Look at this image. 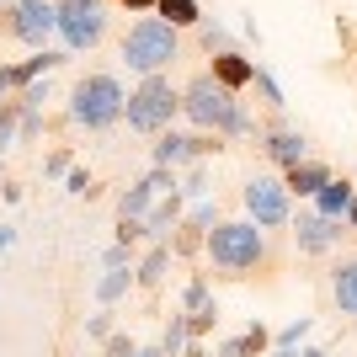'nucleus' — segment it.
<instances>
[{"label":"nucleus","instance_id":"obj_1","mask_svg":"<svg viewBox=\"0 0 357 357\" xmlns=\"http://www.w3.org/2000/svg\"><path fill=\"white\" fill-rule=\"evenodd\" d=\"M181 112H187L197 128H213V134H229V139H245L256 128L245 102H240L235 91H224L213 75H192V80L181 86Z\"/></svg>","mask_w":357,"mask_h":357},{"label":"nucleus","instance_id":"obj_2","mask_svg":"<svg viewBox=\"0 0 357 357\" xmlns=\"http://www.w3.org/2000/svg\"><path fill=\"white\" fill-rule=\"evenodd\" d=\"M203 251H208V261L224 267V272H251V267L267 261V235H261L251 219H219L208 235H203Z\"/></svg>","mask_w":357,"mask_h":357},{"label":"nucleus","instance_id":"obj_3","mask_svg":"<svg viewBox=\"0 0 357 357\" xmlns=\"http://www.w3.org/2000/svg\"><path fill=\"white\" fill-rule=\"evenodd\" d=\"M176 54H181V38H176V27H165L160 16L134 22V27H128V38H123V64H128V70H139V75H160Z\"/></svg>","mask_w":357,"mask_h":357},{"label":"nucleus","instance_id":"obj_4","mask_svg":"<svg viewBox=\"0 0 357 357\" xmlns=\"http://www.w3.org/2000/svg\"><path fill=\"white\" fill-rule=\"evenodd\" d=\"M176 112H181V91L171 86L165 75H144L139 91H128V102H123V118H128V128H139V134L171 128Z\"/></svg>","mask_w":357,"mask_h":357},{"label":"nucleus","instance_id":"obj_5","mask_svg":"<svg viewBox=\"0 0 357 357\" xmlns=\"http://www.w3.org/2000/svg\"><path fill=\"white\" fill-rule=\"evenodd\" d=\"M123 86L118 75H80L70 91V118L80 123V128H107V123L123 118Z\"/></svg>","mask_w":357,"mask_h":357},{"label":"nucleus","instance_id":"obj_6","mask_svg":"<svg viewBox=\"0 0 357 357\" xmlns=\"http://www.w3.org/2000/svg\"><path fill=\"white\" fill-rule=\"evenodd\" d=\"M59 11V32L75 54H86L107 38V0H54Z\"/></svg>","mask_w":357,"mask_h":357},{"label":"nucleus","instance_id":"obj_7","mask_svg":"<svg viewBox=\"0 0 357 357\" xmlns=\"http://www.w3.org/2000/svg\"><path fill=\"white\" fill-rule=\"evenodd\" d=\"M240 197H245V213H251L256 229L288 224V187H283V176H251L245 187H240Z\"/></svg>","mask_w":357,"mask_h":357},{"label":"nucleus","instance_id":"obj_8","mask_svg":"<svg viewBox=\"0 0 357 357\" xmlns=\"http://www.w3.org/2000/svg\"><path fill=\"white\" fill-rule=\"evenodd\" d=\"M11 32L22 43L43 48L48 32H59V11H54V0H11Z\"/></svg>","mask_w":357,"mask_h":357},{"label":"nucleus","instance_id":"obj_9","mask_svg":"<svg viewBox=\"0 0 357 357\" xmlns=\"http://www.w3.org/2000/svg\"><path fill=\"white\" fill-rule=\"evenodd\" d=\"M336 240H342V219H326V213H314V208H304L294 219V245L304 256H326Z\"/></svg>","mask_w":357,"mask_h":357},{"label":"nucleus","instance_id":"obj_10","mask_svg":"<svg viewBox=\"0 0 357 357\" xmlns=\"http://www.w3.org/2000/svg\"><path fill=\"white\" fill-rule=\"evenodd\" d=\"M208 149H219L213 139H203V134H160V144H155V165H192V160H203Z\"/></svg>","mask_w":357,"mask_h":357},{"label":"nucleus","instance_id":"obj_11","mask_svg":"<svg viewBox=\"0 0 357 357\" xmlns=\"http://www.w3.org/2000/svg\"><path fill=\"white\" fill-rule=\"evenodd\" d=\"M261 155H267L278 171H288V165H298V160H310V139L298 134V128H272V134H261Z\"/></svg>","mask_w":357,"mask_h":357},{"label":"nucleus","instance_id":"obj_12","mask_svg":"<svg viewBox=\"0 0 357 357\" xmlns=\"http://www.w3.org/2000/svg\"><path fill=\"white\" fill-rule=\"evenodd\" d=\"M326 181H331V165H326V160H314V155L283 171V187H288V197H314L320 187H326Z\"/></svg>","mask_w":357,"mask_h":357},{"label":"nucleus","instance_id":"obj_13","mask_svg":"<svg viewBox=\"0 0 357 357\" xmlns=\"http://www.w3.org/2000/svg\"><path fill=\"white\" fill-rule=\"evenodd\" d=\"M208 75L219 80L224 91H235V96H240V91L256 80V59H245V54H235V48H229V54H213V70H208Z\"/></svg>","mask_w":357,"mask_h":357},{"label":"nucleus","instance_id":"obj_14","mask_svg":"<svg viewBox=\"0 0 357 357\" xmlns=\"http://www.w3.org/2000/svg\"><path fill=\"white\" fill-rule=\"evenodd\" d=\"M352 197H357V187L347 176H331L320 192H314V213H326V219H347V208H352Z\"/></svg>","mask_w":357,"mask_h":357},{"label":"nucleus","instance_id":"obj_15","mask_svg":"<svg viewBox=\"0 0 357 357\" xmlns=\"http://www.w3.org/2000/svg\"><path fill=\"white\" fill-rule=\"evenodd\" d=\"M267 342H272V331L261 326V320H251L240 336H229V342L219 347V357H261V352H267Z\"/></svg>","mask_w":357,"mask_h":357},{"label":"nucleus","instance_id":"obj_16","mask_svg":"<svg viewBox=\"0 0 357 357\" xmlns=\"http://www.w3.org/2000/svg\"><path fill=\"white\" fill-rule=\"evenodd\" d=\"M176 219H181V192H171L165 203H155V208L139 219V224H144V240H155V245H160L165 229H176Z\"/></svg>","mask_w":357,"mask_h":357},{"label":"nucleus","instance_id":"obj_17","mask_svg":"<svg viewBox=\"0 0 357 357\" xmlns=\"http://www.w3.org/2000/svg\"><path fill=\"white\" fill-rule=\"evenodd\" d=\"M59 64H64V54H54V48H38V54H32V59L11 64V70H6V80H11V86H32V80H38V75H48V70H59Z\"/></svg>","mask_w":357,"mask_h":357},{"label":"nucleus","instance_id":"obj_18","mask_svg":"<svg viewBox=\"0 0 357 357\" xmlns=\"http://www.w3.org/2000/svg\"><path fill=\"white\" fill-rule=\"evenodd\" d=\"M155 11H160L165 27H176V32L203 22V6H197V0H155Z\"/></svg>","mask_w":357,"mask_h":357},{"label":"nucleus","instance_id":"obj_19","mask_svg":"<svg viewBox=\"0 0 357 357\" xmlns=\"http://www.w3.org/2000/svg\"><path fill=\"white\" fill-rule=\"evenodd\" d=\"M331 294L342 304V314H357V261H342L331 272Z\"/></svg>","mask_w":357,"mask_h":357},{"label":"nucleus","instance_id":"obj_20","mask_svg":"<svg viewBox=\"0 0 357 357\" xmlns=\"http://www.w3.org/2000/svg\"><path fill=\"white\" fill-rule=\"evenodd\" d=\"M149 208H155V187H149V181H134V187L118 197V213H123V219H144Z\"/></svg>","mask_w":357,"mask_h":357},{"label":"nucleus","instance_id":"obj_21","mask_svg":"<svg viewBox=\"0 0 357 357\" xmlns=\"http://www.w3.org/2000/svg\"><path fill=\"white\" fill-rule=\"evenodd\" d=\"M165 267H171V245H155V251L139 261V272H134V283H144V288H155L165 278Z\"/></svg>","mask_w":357,"mask_h":357},{"label":"nucleus","instance_id":"obj_22","mask_svg":"<svg viewBox=\"0 0 357 357\" xmlns=\"http://www.w3.org/2000/svg\"><path fill=\"white\" fill-rule=\"evenodd\" d=\"M251 86H256V91H261V102H267V107H272V112H283V107H288V96H283V86H278V75H272V70H267V64H261V59H256V80H251Z\"/></svg>","mask_w":357,"mask_h":357},{"label":"nucleus","instance_id":"obj_23","mask_svg":"<svg viewBox=\"0 0 357 357\" xmlns=\"http://www.w3.org/2000/svg\"><path fill=\"white\" fill-rule=\"evenodd\" d=\"M197 38H203V48H208V54H229V48H235L229 27H219V22H208V16L197 22Z\"/></svg>","mask_w":357,"mask_h":357},{"label":"nucleus","instance_id":"obj_24","mask_svg":"<svg viewBox=\"0 0 357 357\" xmlns=\"http://www.w3.org/2000/svg\"><path fill=\"white\" fill-rule=\"evenodd\" d=\"M187 342H192V331H187V314H176V320L165 326V336H160V352H165V357H181V352H187Z\"/></svg>","mask_w":357,"mask_h":357},{"label":"nucleus","instance_id":"obj_25","mask_svg":"<svg viewBox=\"0 0 357 357\" xmlns=\"http://www.w3.org/2000/svg\"><path fill=\"white\" fill-rule=\"evenodd\" d=\"M128 283H134V272H123V267H107V278L96 283V298H102V304H112V298H123V294H128Z\"/></svg>","mask_w":357,"mask_h":357},{"label":"nucleus","instance_id":"obj_26","mask_svg":"<svg viewBox=\"0 0 357 357\" xmlns=\"http://www.w3.org/2000/svg\"><path fill=\"white\" fill-rule=\"evenodd\" d=\"M213 326H219V304H213V298L203 304V310L187 314V331H192V336H203V331H213Z\"/></svg>","mask_w":357,"mask_h":357},{"label":"nucleus","instance_id":"obj_27","mask_svg":"<svg viewBox=\"0 0 357 357\" xmlns=\"http://www.w3.org/2000/svg\"><path fill=\"white\" fill-rule=\"evenodd\" d=\"M304 336H310V314H298L294 326H283V331H278V336H272V342H278V347H288V352H294V347L304 342Z\"/></svg>","mask_w":357,"mask_h":357},{"label":"nucleus","instance_id":"obj_28","mask_svg":"<svg viewBox=\"0 0 357 357\" xmlns=\"http://www.w3.org/2000/svg\"><path fill=\"white\" fill-rule=\"evenodd\" d=\"M213 224H219V208H213L208 197H197V208H192V219H187V229H203V235H208Z\"/></svg>","mask_w":357,"mask_h":357},{"label":"nucleus","instance_id":"obj_29","mask_svg":"<svg viewBox=\"0 0 357 357\" xmlns=\"http://www.w3.org/2000/svg\"><path fill=\"white\" fill-rule=\"evenodd\" d=\"M64 192H75V197H96V181H91V171H64Z\"/></svg>","mask_w":357,"mask_h":357},{"label":"nucleus","instance_id":"obj_30","mask_svg":"<svg viewBox=\"0 0 357 357\" xmlns=\"http://www.w3.org/2000/svg\"><path fill=\"white\" fill-rule=\"evenodd\" d=\"M203 304H208V283H203V278H192V283H187V294H181V310L192 314V310H203Z\"/></svg>","mask_w":357,"mask_h":357},{"label":"nucleus","instance_id":"obj_31","mask_svg":"<svg viewBox=\"0 0 357 357\" xmlns=\"http://www.w3.org/2000/svg\"><path fill=\"white\" fill-rule=\"evenodd\" d=\"M149 187H155V197H160V192H176V171H171V165H155V171H149Z\"/></svg>","mask_w":357,"mask_h":357},{"label":"nucleus","instance_id":"obj_32","mask_svg":"<svg viewBox=\"0 0 357 357\" xmlns=\"http://www.w3.org/2000/svg\"><path fill=\"white\" fill-rule=\"evenodd\" d=\"M11 134H16V102H0V149L11 144Z\"/></svg>","mask_w":357,"mask_h":357},{"label":"nucleus","instance_id":"obj_33","mask_svg":"<svg viewBox=\"0 0 357 357\" xmlns=\"http://www.w3.org/2000/svg\"><path fill=\"white\" fill-rule=\"evenodd\" d=\"M86 336H91V342H107V336H112V314H91V320H86Z\"/></svg>","mask_w":357,"mask_h":357},{"label":"nucleus","instance_id":"obj_34","mask_svg":"<svg viewBox=\"0 0 357 357\" xmlns=\"http://www.w3.org/2000/svg\"><path fill=\"white\" fill-rule=\"evenodd\" d=\"M139 347L128 342V336H107V357H134Z\"/></svg>","mask_w":357,"mask_h":357},{"label":"nucleus","instance_id":"obj_35","mask_svg":"<svg viewBox=\"0 0 357 357\" xmlns=\"http://www.w3.org/2000/svg\"><path fill=\"white\" fill-rule=\"evenodd\" d=\"M181 197H208V181H203V171H197V176L181 187Z\"/></svg>","mask_w":357,"mask_h":357},{"label":"nucleus","instance_id":"obj_36","mask_svg":"<svg viewBox=\"0 0 357 357\" xmlns=\"http://www.w3.org/2000/svg\"><path fill=\"white\" fill-rule=\"evenodd\" d=\"M38 128H43V118H38V112H22V139H32Z\"/></svg>","mask_w":357,"mask_h":357},{"label":"nucleus","instance_id":"obj_37","mask_svg":"<svg viewBox=\"0 0 357 357\" xmlns=\"http://www.w3.org/2000/svg\"><path fill=\"white\" fill-rule=\"evenodd\" d=\"M43 171H48V176H64V171H70V160H64V155H48Z\"/></svg>","mask_w":357,"mask_h":357},{"label":"nucleus","instance_id":"obj_38","mask_svg":"<svg viewBox=\"0 0 357 357\" xmlns=\"http://www.w3.org/2000/svg\"><path fill=\"white\" fill-rule=\"evenodd\" d=\"M107 267H128V245H112V251H107Z\"/></svg>","mask_w":357,"mask_h":357},{"label":"nucleus","instance_id":"obj_39","mask_svg":"<svg viewBox=\"0 0 357 357\" xmlns=\"http://www.w3.org/2000/svg\"><path fill=\"white\" fill-rule=\"evenodd\" d=\"M11 245H16V224H0V256L11 251Z\"/></svg>","mask_w":357,"mask_h":357},{"label":"nucleus","instance_id":"obj_40","mask_svg":"<svg viewBox=\"0 0 357 357\" xmlns=\"http://www.w3.org/2000/svg\"><path fill=\"white\" fill-rule=\"evenodd\" d=\"M128 11H155V0H123Z\"/></svg>","mask_w":357,"mask_h":357},{"label":"nucleus","instance_id":"obj_41","mask_svg":"<svg viewBox=\"0 0 357 357\" xmlns=\"http://www.w3.org/2000/svg\"><path fill=\"white\" fill-rule=\"evenodd\" d=\"M134 357H165V352H160V347H139Z\"/></svg>","mask_w":357,"mask_h":357},{"label":"nucleus","instance_id":"obj_42","mask_svg":"<svg viewBox=\"0 0 357 357\" xmlns=\"http://www.w3.org/2000/svg\"><path fill=\"white\" fill-rule=\"evenodd\" d=\"M298 357H326V352H320V347H298Z\"/></svg>","mask_w":357,"mask_h":357},{"label":"nucleus","instance_id":"obj_43","mask_svg":"<svg viewBox=\"0 0 357 357\" xmlns=\"http://www.w3.org/2000/svg\"><path fill=\"white\" fill-rule=\"evenodd\" d=\"M347 224H352V229H357V197H352V208H347Z\"/></svg>","mask_w":357,"mask_h":357},{"label":"nucleus","instance_id":"obj_44","mask_svg":"<svg viewBox=\"0 0 357 357\" xmlns=\"http://www.w3.org/2000/svg\"><path fill=\"white\" fill-rule=\"evenodd\" d=\"M272 357H298V352H288V347H278V352H272Z\"/></svg>","mask_w":357,"mask_h":357},{"label":"nucleus","instance_id":"obj_45","mask_svg":"<svg viewBox=\"0 0 357 357\" xmlns=\"http://www.w3.org/2000/svg\"><path fill=\"white\" fill-rule=\"evenodd\" d=\"M0 6H11V0H0Z\"/></svg>","mask_w":357,"mask_h":357}]
</instances>
